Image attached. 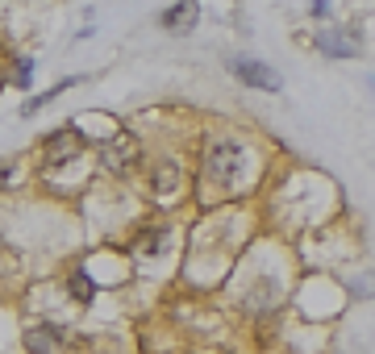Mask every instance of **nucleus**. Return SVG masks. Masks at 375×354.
Returning a JSON list of instances; mask_svg holds the SVG:
<instances>
[{
	"label": "nucleus",
	"mask_w": 375,
	"mask_h": 354,
	"mask_svg": "<svg viewBox=\"0 0 375 354\" xmlns=\"http://www.w3.org/2000/svg\"><path fill=\"white\" fill-rule=\"evenodd\" d=\"M33 71H38V63H33V58H17V71H13V83H17V88H29V79H33Z\"/></svg>",
	"instance_id": "obj_11"
},
{
	"label": "nucleus",
	"mask_w": 375,
	"mask_h": 354,
	"mask_svg": "<svg viewBox=\"0 0 375 354\" xmlns=\"http://www.w3.org/2000/svg\"><path fill=\"white\" fill-rule=\"evenodd\" d=\"M75 83H79V75H71V79H58V83H54L50 92H42V96H29V100L21 104V117H33L38 108H46V104H50V100H54L58 92H67V88H75Z\"/></svg>",
	"instance_id": "obj_8"
},
{
	"label": "nucleus",
	"mask_w": 375,
	"mask_h": 354,
	"mask_svg": "<svg viewBox=\"0 0 375 354\" xmlns=\"http://www.w3.org/2000/svg\"><path fill=\"white\" fill-rule=\"evenodd\" d=\"M330 13V0H313V17H326Z\"/></svg>",
	"instance_id": "obj_13"
},
{
	"label": "nucleus",
	"mask_w": 375,
	"mask_h": 354,
	"mask_svg": "<svg viewBox=\"0 0 375 354\" xmlns=\"http://www.w3.org/2000/svg\"><path fill=\"white\" fill-rule=\"evenodd\" d=\"M83 134L75 129V125H67V129H54L46 142H42V159H46V167H67L71 159H79L83 154Z\"/></svg>",
	"instance_id": "obj_4"
},
{
	"label": "nucleus",
	"mask_w": 375,
	"mask_h": 354,
	"mask_svg": "<svg viewBox=\"0 0 375 354\" xmlns=\"http://www.w3.org/2000/svg\"><path fill=\"white\" fill-rule=\"evenodd\" d=\"M167 246V230H154V234H146L142 242H138V250H146V255H159Z\"/></svg>",
	"instance_id": "obj_12"
},
{
	"label": "nucleus",
	"mask_w": 375,
	"mask_h": 354,
	"mask_svg": "<svg viewBox=\"0 0 375 354\" xmlns=\"http://www.w3.org/2000/svg\"><path fill=\"white\" fill-rule=\"evenodd\" d=\"M317 50L326 58H359L363 54V33L359 29H346V25H326L317 33Z\"/></svg>",
	"instance_id": "obj_2"
},
{
	"label": "nucleus",
	"mask_w": 375,
	"mask_h": 354,
	"mask_svg": "<svg viewBox=\"0 0 375 354\" xmlns=\"http://www.w3.org/2000/svg\"><path fill=\"white\" fill-rule=\"evenodd\" d=\"M175 188H179V167H175V163H159V171H154V192L167 196V192H175Z\"/></svg>",
	"instance_id": "obj_9"
},
{
	"label": "nucleus",
	"mask_w": 375,
	"mask_h": 354,
	"mask_svg": "<svg viewBox=\"0 0 375 354\" xmlns=\"http://www.w3.org/2000/svg\"><path fill=\"white\" fill-rule=\"evenodd\" d=\"M25 346H29V354H67V334L58 325H29Z\"/></svg>",
	"instance_id": "obj_6"
},
{
	"label": "nucleus",
	"mask_w": 375,
	"mask_h": 354,
	"mask_svg": "<svg viewBox=\"0 0 375 354\" xmlns=\"http://www.w3.org/2000/svg\"><path fill=\"white\" fill-rule=\"evenodd\" d=\"M67 288H71V296H75L79 305H92V296H96V284L88 280V271H71Z\"/></svg>",
	"instance_id": "obj_10"
},
{
	"label": "nucleus",
	"mask_w": 375,
	"mask_h": 354,
	"mask_svg": "<svg viewBox=\"0 0 375 354\" xmlns=\"http://www.w3.org/2000/svg\"><path fill=\"white\" fill-rule=\"evenodd\" d=\"M230 71H234V79H242L246 88H259V92H284V75L276 71V67H267V63H259V58H230Z\"/></svg>",
	"instance_id": "obj_3"
},
{
	"label": "nucleus",
	"mask_w": 375,
	"mask_h": 354,
	"mask_svg": "<svg viewBox=\"0 0 375 354\" xmlns=\"http://www.w3.org/2000/svg\"><path fill=\"white\" fill-rule=\"evenodd\" d=\"M242 167H246V150L238 142H213L209 146V159H205V175L221 188H234V179H242Z\"/></svg>",
	"instance_id": "obj_1"
},
{
	"label": "nucleus",
	"mask_w": 375,
	"mask_h": 354,
	"mask_svg": "<svg viewBox=\"0 0 375 354\" xmlns=\"http://www.w3.org/2000/svg\"><path fill=\"white\" fill-rule=\"evenodd\" d=\"M196 17H200V0H175L171 8H163L159 25L171 29V33H188V29L196 25Z\"/></svg>",
	"instance_id": "obj_7"
},
{
	"label": "nucleus",
	"mask_w": 375,
	"mask_h": 354,
	"mask_svg": "<svg viewBox=\"0 0 375 354\" xmlns=\"http://www.w3.org/2000/svg\"><path fill=\"white\" fill-rule=\"evenodd\" d=\"M100 163H104L109 171L125 175V171L138 163V146H134V138H129V134H117L113 142H104V146H100Z\"/></svg>",
	"instance_id": "obj_5"
},
{
	"label": "nucleus",
	"mask_w": 375,
	"mask_h": 354,
	"mask_svg": "<svg viewBox=\"0 0 375 354\" xmlns=\"http://www.w3.org/2000/svg\"><path fill=\"white\" fill-rule=\"evenodd\" d=\"M4 63H8V54H4V50H0V83H4V79H8V75H4Z\"/></svg>",
	"instance_id": "obj_14"
}]
</instances>
